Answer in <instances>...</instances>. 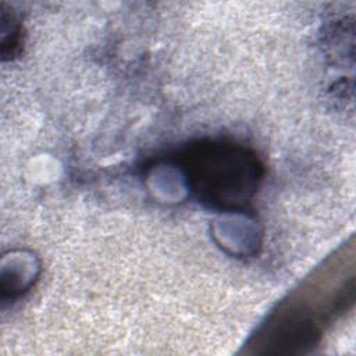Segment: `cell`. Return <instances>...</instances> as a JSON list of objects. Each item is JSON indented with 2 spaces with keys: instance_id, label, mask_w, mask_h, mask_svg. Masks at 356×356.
I'll list each match as a JSON object with an SVG mask.
<instances>
[{
  "instance_id": "cell-1",
  "label": "cell",
  "mask_w": 356,
  "mask_h": 356,
  "mask_svg": "<svg viewBox=\"0 0 356 356\" xmlns=\"http://www.w3.org/2000/svg\"><path fill=\"white\" fill-rule=\"evenodd\" d=\"M185 168L199 197L218 207H236L246 202L260 175L252 154L222 143L192 147L185 154Z\"/></svg>"
}]
</instances>
